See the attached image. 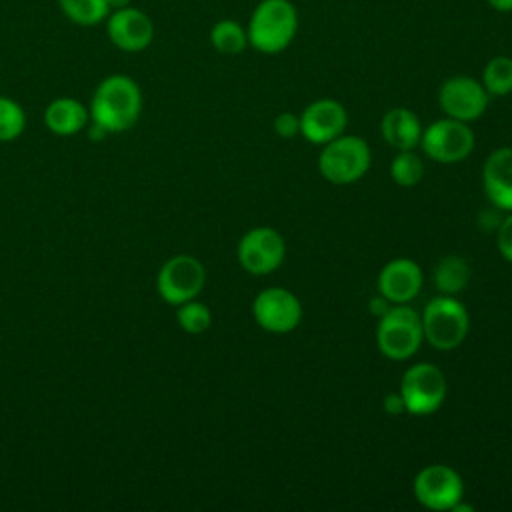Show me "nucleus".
Here are the masks:
<instances>
[{
    "label": "nucleus",
    "mask_w": 512,
    "mask_h": 512,
    "mask_svg": "<svg viewBox=\"0 0 512 512\" xmlns=\"http://www.w3.org/2000/svg\"><path fill=\"white\" fill-rule=\"evenodd\" d=\"M90 120L108 134L130 130L142 112L140 86L126 74L106 76L90 98Z\"/></svg>",
    "instance_id": "obj_1"
},
{
    "label": "nucleus",
    "mask_w": 512,
    "mask_h": 512,
    "mask_svg": "<svg viewBox=\"0 0 512 512\" xmlns=\"http://www.w3.org/2000/svg\"><path fill=\"white\" fill-rule=\"evenodd\" d=\"M298 32V12L290 0H260L248 20V44L260 54L284 52Z\"/></svg>",
    "instance_id": "obj_2"
},
{
    "label": "nucleus",
    "mask_w": 512,
    "mask_h": 512,
    "mask_svg": "<svg viewBox=\"0 0 512 512\" xmlns=\"http://www.w3.org/2000/svg\"><path fill=\"white\" fill-rule=\"evenodd\" d=\"M424 342L422 318L408 304H392L376 324V346L388 360L412 358Z\"/></svg>",
    "instance_id": "obj_3"
},
{
    "label": "nucleus",
    "mask_w": 512,
    "mask_h": 512,
    "mask_svg": "<svg viewBox=\"0 0 512 512\" xmlns=\"http://www.w3.org/2000/svg\"><path fill=\"white\" fill-rule=\"evenodd\" d=\"M370 146L364 138L354 134H340L322 144L318 156V170L324 180L336 186L358 182L370 168Z\"/></svg>",
    "instance_id": "obj_4"
},
{
    "label": "nucleus",
    "mask_w": 512,
    "mask_h": 512,
    "mask_svg": "<svg viewBox=\"0 0 512 512\" xmlns=\"http://www.w3.org/2000/svg\"><path fill=\"white\" fill-rule=\"evenodd\" d=\"M420 318L424 340L436 350H454L468 336L470 316L466 306L456 296L438 294L436 298L428 300Z\"/></svg>",
    "instance_id": "obj_5"
},
{
    "label": "nucleus",
    "mask_w": 512,
    "mask_h": 512,
    "mask_svg": "<svg viewBox=\"0 0 512 512\" xmlns=\"http://www.w3.org/2000/svg\"><path fill=\"white\" fill-rule=\"evenodd\" d=\"M398 392L408 414L428 416L444 404L448 384L444 372L436 364L418 362L404 370Z\"/></svg>",
    "instance_id": "obj_6"
},
{
    "label": "nucleus",
    "mask_w": 512,
    "mask_h": 512,
    "mask_svg": "<svg viewBox=\"0 0 512 512\" xmlns=\"http://www.w3.org/2000/svg\"><path fill=\"white\" fill-rule=\"evenodd\" d=\"M474 132L468 122L440 118L422 130L420 146L424 154L440 164H456L466 160L474 150Z\"/></svg>",
    "instance_id": "obj_7"
},
{
    "label": "nucleus",
    "mask_w": 512,
    "mask_h": 512,
    "mask_svg": "<svg viewBox=\"0 0 512 512\" xmlns=\"http://www.w3.org/2000/svg\"><path fill=\"white\" fill-rule=\"evenodd\" d=\"M206 284L204 264L190 254H176L168 258L156 274V290L166 304L178 306L194 300Z\"/></svg>",
    "instance_id": "obj_8"
},
{
    "label": "nucleus",
    "mask_w": 512,
    "mask_h": 512,
    "mask_svg": "<svg viewBox=\"0 0 512 512\" xmlns=\"http://www.w3.org/2000/svg\"><path fill=\"white\" fill-rule=\"evenodd\" d=\"M412 492L418 504L436 512H450L464 498L462 476L448 464H428L412 480Z\"/></svg>",
    "instance_id": "obj_9"
},
{
    "label": "nucleus",
    "mask_w": 512,
    "mask_h": 512,
    "mask_svg": "<svg viewBox=\"0 0 512 512\" xmlns=\"http://www.w3.org/2000/svg\"><path fill=\"white\" fill-rule=\"evenodd\" d=\"M236 256L248 274L266 276L284 262L286 242L276 228L256 226L240 238Z\"/></svg>",
    "instance_id": "obj_10"
},
{
    "label": "nucleus",
    "mask_w": 512,
    "mask_h": 512,
    "mask_svg": "<svg viewBox=\"0 0 512 512\" xmlns=\"http://www.w3.org/2000/svg\"><path fill=\"white\" fill-rule=\"evenodd\" d=\"M256 324L272 334L292 332L302 320L300 298L282 286H270L256 294L252 302Z\"/></svg>",
    "instance_id": "obj_11"
},
{
    "label": "nucleus",
    "mask_w": 512,
    "mask_h": 512,
    "mask_svg": "<svg viewBox=\"0 0 512 512\" xmlns=\"http://www.w3.org/2000/svg\"><path fill=\"white\" fill-rule=\"evenodd\" d=\"M490 94L480 80L472 76H450L442 82L438 90V104L448 118L460 122L478 120L488 108Z\"/></svg>",
    "instance_id": "obj_12"
},
{
    "label": "nucleus",
    "mask_w": 512,
    "mask_h": 512,
    "mask_svg": "<svg viewBox=\"0 0 512 512\" xmlns=\"http://www.w3.org/2000/svg\"><path fill=\"white\" fill-rule=\"evenodd\" d=\"M300 116V134L312 144H326L344 134L348 124L346 108L334 98H318L310 102Z\"/></svg>",
    "instance_id": "obj_13"
},
{
    "label": "nucleus",
    "mask_w": 512,
    "mask_h": 512,
    "mask_svg": "<svg viewBox=\"0 0 512 512\" xmlns=\"http://www.w3.org/2000/svg\"><path fill=\"white\" fill-rule=\"evenodd\" d=\"M106 34L116 48L124 52H140L152 44L154 24L146 12L124 6L108 14Z\"/></svg>",
    "instance_id": "obj_14"
},
{
    "label": "nucleus",
    "mask_w": 512,
    "mask_h": 512,
    "mask_svg": "<svg viewBox=\"0 0 512 512\" xmlns=\"http://www.w3.org/2000/svg\"><path fill=\"white\" fill-rule=\"evenodd\" d=\"M424 274L420 266L410 258H394L378 272V292L390 304H408L422 288Z\"/></svg>",
    "instance_id": "obj_15"
},
{
    "label": "nucleus",
    "mask_w": 512,
    "mask_h": 512,
    "mask_svg": "<svg viewBox=\"0 0 512 512\" xmlns=\"http://www.w3.org/2000/svg\"><path fill=\"white\" fill-rule=\"evenodd\" d=\"M482 188L494 208L512 210V146L488 154L482 164Z\"/></svg>",
    "instance_id": "obj_16"
},
{
    "label": "nucleus",
    "mask_w": 512,
    "mask_h": 512,
    "mask_svg": "<svg viewBox=\"0 0 512 512\" xmlns=\"http://www.w3.org/2000/svg\"><path fill=\"white\" fill-rule=\"evenodd\" d=\"M422 130L424 128L416 112L404 106L390 108L380 122L384 142L396 150H414L416 146H420Z\"/></svg>",
    "instance_id": "obj_17"
},
{
    "label": "nucleus",
    "mask_w": 512,
    "mask_h": 512,
    "mask_svg": "<svg viewBox=\"0 0 512 512\" xmlns=\"http://www.w3.org/2000/svg\"><path fill=\"white\" fill-rule=\"evenodd\" d=\"M88 118H90L88 108L70 96L52 100L44 110V124L56 136L78 134L82 128H86Z\"/></svg>",
    "instance_id": "obj_18"
},
{
    "label": "nucleus",
    "mask_w": 512,
    "mask_h": 512,
    "mask_svg": "<svg viewBox=\"0 0 512 512\" xmlns=\"http://www.w3.org/2000/svg\"><path fill=\"white\" fill-rule=\"evenodd\" d=\"M432 278H434V286L440 294L456 296L468 286V282L472 278V268L466 258L448 254L436 262Z\"/></svg>",
    "instance_id": "obj_19"
},
{
    "label": "nucleus",
    "mask_w": 512,
    "mask_h": 512,
    "mask_svg": "<svg viewBox=\"0 0 512 512\" xmlns=\"http://www.w3.org/2000/svg\"><path fill=\"white\" fill-rule=\"evenodd\" d=\"M210 44L224 56H236L248 46L246 28L232 18H222L210 28Z\"/></svg>",
    "instance_id": "obj_20"
},
{
    "label": "nucleus",
    "mask_w": 512,
    "mask_h": 512,
    "mask_svg": "<svg viewBox=\"0 0 512 512\" xmlns=\"http://www.w3.org/2000/svg\"><path fill=\"white\" fill-rule=\"evenodd\" d=\"M64 16L78 26H94L108 18L110 6L106 0H58Z\"/></svg>",
    "instance_id": "obj_21"
},
{
    "label": "nucleus",
    "mask_w": 512,
    "mask_h": 512,
    "mask_svg": "<svg viewBox=\"0 0 512 512\" xmlns=\"http://www.w3.org/2000/svg\"><path fill=\"white\" fill-rule=\"evenodd\" d=\"M482 86L490 96H508L512 92V58L494 56L482 70Z\"/></svg>",
    "instance_id": "obj_22"
},
{
    "label": "nucleus",
    "mask_w": 512,
    "mask_h": 512,
    "mask_svg": "<svg viewBox=\"0 0 512 512\" xmlns=\"http://www.w3.org/2000/svg\"><path fill=\"white\" fill-rule=\"evenodd\" d=\"M390 176L402 188L416 186L424 178V162L414 150H398L390 164Z\"/></svg>",
    "instance_id": "obj_23"
},
{
    "label": "nucleus",
    "mask_w": 512,
    "mask_h": 512,
    "mask_svg": "<svg viewBox=\"0 0 512 512\" xmlns=\"http://www.w3.org/2000/svg\"><path fill=\"white\" fill-rule=\"evenodd\" d=\"M176 320H178V326L184 332H188V334H202L212 324V312H210V308L206 304H202V302H198L194 298V300L178 304Z\"/></svg>",
    "instance_id": "obj_24"
},
{
    "label": "nucleus",
    "mask_w": 512,
    "mask_h": 512,
    "mask_svg": "<svg viewBox=\"0 0 512 512\" xmlns=\"http://www.w3.org/2000/svg\"><path fill=\"white\" fill-rule=\"evenodd\" d=\"M26 126V114L22 106L8 98L0 96V142H12L16 140Z\"/></svg>",
    "instance_id": "obj_25"
},
{
    "label": "nucleus",
    "mask_w": 512,
    "mask_h": 512,
    "mask_svg": "<svg viewBox=\"0 0 512 512\" xmlns=\"http://www.w3.org/2000/svg\"><path fill=\"white\" fill-rule=\"evenodd\" d=\"M496 246L500 256L512 264V210L508 212V216L498 224V232H496Z\"/></svg>",
    "instance_id": "obj_26"
},
{
    "label": "nucleus",
    "mask_w": 512,
    "mask_h": 512,
    "mask_svg": "<svg viewBox=\"0 0 512 512\" xmlns=\"http://www.w3.org/2000/svg\"><path fill=\"white\" fill-rule=\"evenodd\" d=\"M274 132L280 138H294L300 134V116L294 112H280L274 118Z\"/></svg>",
    "instance_id": "obj_27"
},
{
    "label": "nucleus",
    "mask_w": 512,
    "mask_h": 512,
    "mask_svg": "<svg viewBox=\"0 0 512 512\" xmlns=\"http://www.w3.org/2000/svg\"><path fill=\"white\" fill-rule=\"evenodd\" d=\"M384 412L388 416H400L406 412V406H404V400L400 396V392H390L384 396Z\"/></svg>",
    "instance_id": "obj_28"
},
{
    "label": "nucleus",
    "mask_w": 512,
    "mask_h": 512,
    "mask_svg": "<svg viewBox=\"0 0 512 512\" xmlns=\"http://www.w3.org/2000/svg\"><path fill=\"white\" fill-rule=\"evenodd\" d=\"M390 306H392V304H390L384 296H378V298H372V300H370V310H372V314H376L378 318H380Z\"/></svg>",
    "instance_id": "obj_29"
},
{
    "label": "nucleus",
    "mask_w": 512,
    "mask_h": 512,
    "mask_svg": "<svg viewBox=\"0 0 512 512\" xmlns=\"http://www.w3.org/2000/svg\"><path fill=\"white\" fill-rule=\"evenodd\" d=\"M496 12H504V14H508V12H512V0H486Z\"/></svg>",
    "instance_id": "obj_30"
},
{
    "label": "nucleus",
    "mask_w": 512,
    "mask_h": 512,
    "mask_svg": "<svg viewBox=\"0 0 512 512\" xmlns=\"http://www.w3.org/2000/svg\"><path fill=\"white\" fill-rule=\"evenodd\" d=\"M106 2L110 6V12L118 10V8H124V6H130V0H106Z\"/></svg>",
    "instance_id": "obj_31"
}]
</instances>
